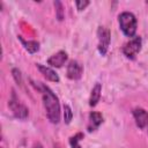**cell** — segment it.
<instances>
[{
	"label": "cell",
	"instance_id": "obj_6",
	"mask_svg": "<svg viewBox=\"0 0 148 148\" xmlns=\"http://www.w3.org/2000/svg\"><path fill=\"white\" fill-rule=\"evenodd\" d=\"M67 77L71 80H79L82 76L83 67L82 65L76 60H71L67 66Z\"/></svg>",
	"mask_w": 148,
	"mask_h": 148
},
{
	"label": "cell",
	"instance_id": "obj_18",
	"mask_svg": "<svg viewBox=\"0 0 148 148\" xmlns=\"http://www.w3.org/2000/svg\"><path fill=\"white\" fill-rule=\"evenodd\" d=\"M32 148H43V146H42V145H39V143H37V145H35Z\"/></svg>",
	"mask_w": 148,
	"mask_h": 148
},
{
	"label": "cell",
	"instance_id": "obj_17",
	"mask_svg": "<svg viewBox=\"0 0 148 148\" xmlns=\"http://www.w3.org/2000/svg\"><path fill=\"white\" fill-rule=\"evenodd\" d=\"M75 5H76V8H77V10H82V9H84L88 5H89V1L88 0H77L76 2H75Z\"/></svg>",
	"mask_w": 148,
	"mask_h": 148
},
{
	"label": "cell",
	"instance_id": "obj_4",
	"mask_svg": "<svg viewBox=\"0 0 148 148\" xmlns=\"http://www.w3.org/2000/svg\"><path fill=\"white\" fill-rule=\"evenodd\" d=\"M141 45H142L141 37L134 36L133 38H131V39L123 46V53H124L128 59H134L135 56L140 52Z\"/></svg>",
	"mask_w": 148,
	"mask_h": 148
},
{
	"label": "cell",
	"instance_id": "obj_16",
	"mask_svg": "<svg viewBox=\"0 0 148 148\" xmlns=\"http://www.w3.org/2000/svg\"><path fill=\"white\" fill-rule=\"evenodd\" d=\"M12 73H13V76H14L15 81L17 82V84L22 86V84H23V80H22V75H21V72H20V69H17V68H13Z\"/></svg>",
	"mask_w": 148,
	"mask_h": 148
},
{
	"label": "cell",
	"instance_id": "obj_9",
	"mask_svg": "<svg viewBox=\"0 0 148 148\" xmlns=\"http://www.w3.org/2000/svg\"><path fill=\"white\" fill-rule=\"evenodd\" d=\"M103 123V116L99 113V112H96V111H92L89 113V123H88V131L91 132V131H95L101 124Z\"/></svg>",
	"mask_w": 148,
	"mask_h": 148
},
{
	"label": "cell",
	"instance_id": "obj_2",
	"mask_svg": "<svg viewBox=\"0 0 148 148\" xmlns=\"http://www.w3.org/2000/svg\"><path fill=\"white\" fill-rule=\"evenodd\" d=\"M118 22L121 31L127 36V37H134L135 31H136V18L134 14L130 12H123L118 16Z\"/></svg>",
	"mask_w": 148,
	"mask_h": 148
},
{
	"label": "cell",
	"instance_id": "obj_10",
	"mask_svg": "<svg viewBox=\"0 0 148 148\" xmlns=\"http://www.w3.org/2000/svg\"><path fill=\"white\" fill-rule=\"evenodd\" d=\"M37 68L46 77V80L52 81V82H59V76L52 68H50L47 66H44V65H40V64H37Z\"/></svg>",
	"mask_w": 148,
	"mask_h": 148
},
{
	"label": "cell",
	"instance_id": "obj_5",
	"mask_svg": "<svg viewBox=\"0 0 148 148\" xmlns=\"http://www.w3.org/2000/svg\"><path fill=\"white\" fill-rule=\"evenodd\" d=\"M97 37H98V51L102 56H105L110 45L111 40V32L105 27H98L97 29Z\"/></svg>",
	"mask_w": 148,
	"mask_h": 148
},
{
	"label": "cell",
	"instance_id": "obj_3",
	"mask_svg": "<svg viewBox=\"0 0 148 148\" xmlns=\"http://www.w3.org/2000/svg\"><path fill=\"white\" fill-rule=\"evenodd\" d=\"M8 105H9L12 112L14 113V116H15L16 118H18V119H25V118L28 117V114H29L28 108L18 101V98L16 97V95H15L14 91L12 92V97H10V99H9Z\"/></svg>",
	"mask_w": 148,
	"mask_h": 148
},
{
	"label": "cell",
	"instance_id": "obj_13",
	"mask_svg": "<svg viewBox=\"0 0 148 148\" xmlns=\"http://www.w3.org/2000/svg\"><path fill=\"white\" fill-rule=\"evenodd\" d=\"M82 139H83V133H81V132H79V133H76L75 135L71 136V139H69V145H71V147H72V148H81L80 141H81Z\"/></svg>",
	"mask_w": 148,
	"mask_h": 148
},
{
	"label": "cell",
	"instance_id": "obj_11",
	"mask_svg": "<svg viewBox=\"0 0 148 148\" xmlns=\"http://www.w3.org/2000/svg\"><path fill=\"white\" fill-rule=\"evenodd\" d=\"M101 92H102V84L96 83L91 89V94H90V98H89L90 106H95L98 103V101L101 98Z\"/></svg>",
	"mask_w": 148,
	"mask_h": 148
},
{
	"label": "cell",
	"instance_id": "obj_14",
	"mask_svg": "<svg viewBox=\"0 0 148 148\" xmlns=\"http://www.w3.org/2000/svg\"><path fill=\"white\" fill-rule=\"evenodd\" d=\"M72 118H73L72 109H71L69 105L65 104V105H64V120H65V123H66V124H69L71 120H72Z\"/></svg>",
	"mask_w": 148,
	"mask_h": 148
},
{
	"label": "cell",
	"instance_id": "obj_1",
	"mask_svg": "<svg viewBox=\"0 0 148 148\" xmlns=\"http://www.w3.org/2000/svg\"><path fill=\"white\" fill-rule=\"evenodd\" d=\"M38 89L43 96V104L45 108L46 117L53 124H58L60 120V104L56 94L42 82H38Z\"/></svg>",
	"mask_w": 148,
	"mask_h": 148
},
{
	"label": "cell",
	"instance_id": "obj_8",
	"mask_svg": "<svg viewBox=\"0 0 148 148\" xmlns=\"http://www.w3.org/2000/svg\"><path fill=\"white\" fill-rule=\"evenodd\" d=\"M67 58H68V56H67V53L65 51H58L57 53H54L53 56H51L47 59V64L50 66H52V67H57L58 68V67H61L66 62Z\"/></svg>",
	"mask_w": 148,
	"mask_h": 148
},
{
	"label": "cell",
	"instance_id": "obj_15",
	"mask_svg": "<svg viewBox=\"0 0 148 148\" xmlns=\"http://www.w3.org/2000/svg\"><path fill=\"white\" fill-rule=\"evenodd\" d=\"M54 7H56V12H57V17L59 21H61L65 16V12H64V6L60 1H54Z\"/></svg>",
	"mask_w": 148,
	"mask_h": 148
},
{
	"label": "cell",
	"instance_id": "obj_7",
	"mask_svg": "<svg viewBox=\"0 0 148 148\" xmlns=\"http://www.w3.org/2000/svg\"><path fill=\"white\" fill-rule=\"evenodd\" d=\"M133 117L139 128H145L148 126V112L142 108L133 109Z\"/></svg>",
	"mask_w": 148,
	"mask_h": 148
},
{
	"label": "cell",
	"instance_id": "obj_12",
	"mask_svg": "<svg viewBox=\"0 0 148 148\" xmlns=\"http://www.w3.org/2000/svg\"><path fill=\"white\" fill-rule=\"evenodd\" d=\"M20 39H21V42H22V44L24 45V47L30 52V53H35V52H37L38 50H39V43L38 42H36V40H24L22 37H20Z\"/></svg>",
	"mask_w": 148,
	"mask_h": 148
}]
</instances>
